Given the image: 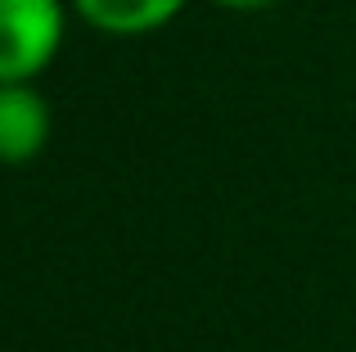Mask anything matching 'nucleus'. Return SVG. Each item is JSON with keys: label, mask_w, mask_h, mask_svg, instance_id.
<instances>
[{"label": "nucleus", "mask_w": 356, "mask_h": 352, "mask_svg": "<svg viewBox=\"0 0 356 352\" xmlns=\"http://www.w3.org/2000/svg\"><path fill=\"white\" fill-rule=\"evenodd\" d=\"M212 5L235 9V14H252V9H266V5H275V0H212Z\"/></svg>", "instance_id": "nucleus-4"}, {"label": "nucleus", "mask_w": 356, "mask_h": 352, "mask_svg": "<svg viewBox=\"0 0 356 352\" xmlns=\"http://www.w3.org/2000/svg\"><path fill=\"white\" fill-rule=\"evenodd\" d=\"M72 9L104 36H149L163 32L185 9V0H72Z\"/></svg>", "instance_id": "nucleus-3"}, {"label": "nucleus", "mask_w": 356, "mask_h": 352, "mask_svg": "<svg viewBox=\"0 0 356 352\" xmlns=\"http://www.w3.org/2000/svg\"><path fill=\"white\" fill-rule=\"evenodd\" d=\"M68 32L63 0H0V86L36 81Z\"/></svg>", "instance_id": "nucleus-1"}, {"label": "nucleus", "mask_w": 356, "mask_h": 352, "mask_svg": "<svg viewBox=\"0 0 356 352\" xmlns=\"http://www.w3.org/2000/svg\"><path fill=\"white\" fill-rule=\"evenodd\" d=\"M50 141V104L36 81H9L0 86V163L23 168Z\"/></svg>", "instance_id": "nucleus-2"}]
</instances>
